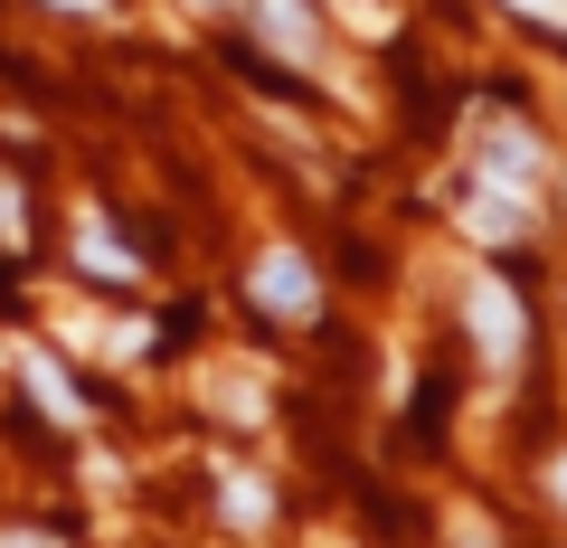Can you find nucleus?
Wrapping results in <instances>:
<instances>
[{"label":"nucleus","mask_w":567,"mask_h":548,"mask_svg":"<svg viewBox=\"0 0 567 548\" xmlns=\"http://www.w3.org/2000/svg\"><path fill=\"white\" fill-rule=\"evenodd\" d=\"M0 237H20V180H0Z\"/></svg>","instance_id":"obj_10"},{"label":"nucleus","mask_w":567,"mask_h":548,"mask_svg":"<svg viewBox=\"0 0 567 548\" xmlns=\"http://www.w3.org/2000/svg\"><path fill=\"white\" fill-rule=\"evenodd\" d=\"M256 20H265V39H275V58H293V66H312V58H322L312 0H256Z\"/></svg>","instance_id":"obj_4"},{"label":"nucleus","mask_w":567,"mask_h":548,"mask_svg":"<svg viewBox=\"0 0 567 548\" xmlns=\"http://www.w3.org/2000/svg\"><path fill=\"white\" fill-rule=\"evenodd\" d=\"M48 10H76V20H104V10H114V0H48Z\"/></svg>","instance_id":"obj_11"},{"label":"nucleus","mask_w":567,"mask_h":548,"mask_svg":"<svg viewBox=\"0 0 567 548\" xmlns=\"http://www.w3.org/2000/svg\"><path fill=\"white\" fill-rule=\"evenodd\" d=\"M246 293H256V312H275V322H312V312H322V285H312V265L293 256V246H265L256 275H246Z\"/></svg>","instance_id":"obj_2"},{"label":"nucleus","mask_w":567,"mask_h":548,"mask_svg":"<svg viewBox=\"0 0 567 548\" xmlns=\"http://www.w3.org/2000/svg\"><path fill=\"white\" fill-rule=\"evenodd\" d=\"M464 322H473V350H483L492 369H520L529 312H520V293H511L502 275H473V293H464Z\"/></svg>","instance_id":"obj_1"},{"label":"nucleus","mask_w":567,"mask_h":548,"mask_svg":"<svg viewBox=\"0 0 567 548\" xmlns=\"http://www.w3.org/2000/svg\"><path fill=\"white\" fill-rule=\"evenodd\" d=\"M473 162L492 170V189H539V143H529V123H511V114L473 123Z\"/></svg>","instance_id":"obj_3"},{"label":"nucleus","mask_w":567,"mask_h":548,"mask_svg":"<svg viewBox=\"0 0 567 548\" xmlns=\"http://www.w3.org/2000/svg\"><path fill=\"white\" fill-rule=\"evenodd\" d=\"M76 265H85V275H104V285H123V275H133V246H114V237H104V218H85L76 227Z\"/></svg>","instance_id":"obj_6"},{"label":"nucleus","mask_w":567,"mask_h":548,"mask_svg":"<svg viewBox=\"0 0 567 548\" xmlns=\"http://www.w3.org/2000/svg\"><path fill=\"white\" fill-rule=\"evenodd\" d=\"M464 548H473V539H464Z\"/></svg>","instance_id":"obj_15"},{"label":"nucleus","mask_w":567,"mask_h":548,"mask_svg":"<svg viewBox=\"0 0 567 548\" xmlns=\"http://www.w3.org/2000/svg\"><path fill=\"white\" fill-rule=\"evenodd\" d=\"M464 227H473V237H520V227H529V189H502V199H473V208H464Z\"/></svg>","instance_id":"obj_7"},{"label":"nucleus","mask_w":567,"mask_h":548,"mask_svg":"<svg viewBox=\"0 0 567 548\" xmlns=\"http://www.w3.org/2000/svg\"><path fill=\"white\" fill-rule=\"evenodd\" d=\"M199 10H208V0H199Z\"/></svg>","instance_id":"obj_14"},{"label":"nucleus","mask_w":567,"mask_h":548,"mask_svg":"<svg viewBox=\"0 0 567 548\" xmlns=\"http://www.w3.org/2000/svg\"><path fill=\"white\" fill-rule=\"evenodd\" d=\"M227 520L256 529V520H265V483H246V473H237V483H227Z\"/></svg>","instance_id":"obj_8"},{"label":"nucleus","mask_w":567,"mask_h":548,"mask_svg":"<svg viewBox=\"0 0 567 548\" xmlns=\"http://www.w3.org/2000/svg\"><path fill=\"white\" fill-rule=\"evenodd\" d=\"M20 379H29V397H39L48 416H58V426H76V416H85V406H76V387H66V369L48 360V350H29V360H20Z\"/></svg>","instance_id":"obj_5"},{"label":"nucleus","mask_w":567,"mask_h":548,"mask_svg":"<svg viewBox=\"0 0 567 548\" xmlns=\"http://www.w3.org/2000/svg\"><path fill=\"white\" fill-rule=\"evenodd\" d=\"M548 492H558V502H567V454H558V464H548Z\"/></svg>","instance_id":"obj_13"},{"label":"nucleus","mask_w":567,"mask_h":548,"mask_svg":"<svg viewBox=\"0 0 567 548\" xmlns=\"http://www.w3.org/2000/svg\"><path fill=\"white\" fill-rule=\"evenodd\" d=\"M0 548H58V539H39V529H10V539H0Z\"/></svg>","instance_id":"obj_12"},{"label":"nucleus","mask_w":567,"mask_h":548,"mask_svg":"<svg viewBox=\"0 0 567 548\" xmlns=\"http://www.w3.org/2000/svg\"><path fill=\"white\" fill-rule=\"evenodd\" d=\"M502 10H520V20H539V29H558V39H567V0H502Z\"/></svg>","instance_id":"obj_9"}]
</instances>
